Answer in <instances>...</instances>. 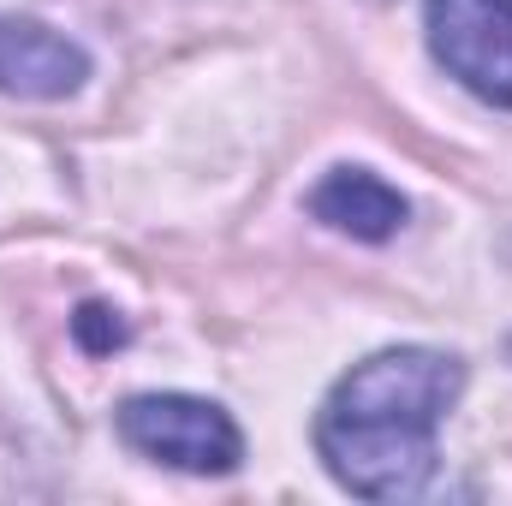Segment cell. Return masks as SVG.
Returning a JSON list of instances; mask_svg holds the SVG:
<instances>
[{
	"mask_svg": "<svg viewBox=\"0 0 512 506\" xmlns=\"http://www.w3.org/2000/svg\"><path fill=\"white\" fill-rule=\"evenodd\" d=\"M114 423H120V441L137 447L143 459L191 477H233L245 465L239 423L197 393H137L114 411Z\"/></svg>",
	"mask_w": 512,
	"mask_h": 506,
	"instance_id": "cell-2",
	"label": "cell"
},
{
	"mask_svg": "<svg viewBox=\"0 0 512 506\" xmlns=\"http://www.w3.org/2000/svg\"><path fill=\"white\" fill-rule=\"evenodd\" d=\"M90 78V54L36 24V18H6L0 12V96H24V102H66L78 96Z\"/></svg>",
	"mask_w": 512,
	"mask_h": 506,
	"instance_id": "cell-4",
	"label": "cell"
},
{
	"mask_svg": "<svg viewBox=\"0 0 512 506\" xmlns=\"http://www.w3.org/2000/svg\"><path fill=\"white\" fill-rule=\"evenodd\" d=\"M429 54L477 102L512 108V0H423Z\"/></svg>",
	"mask_w": 512,
	"mask_h": 506,
	"instance_id": "cell-3",
	"label": "cell"
},
{
	"mask_svg": "<svg viewBox=\"0 0 512 506\" xmlns=\"http://www.w3.org/2000/svg\"><path fill=\"white\" fill-rule=\"evenodd\" d=\"M310 215H316L322 227L346 233V239L382 245V239H393V233L405 227L411 203L387 185L382 173H370V167H334V173L310 191Z\"/></svg>",
	"mask_w": 512,
	"mask_h": 506,
	"instance_id": "cell-5",
	"label": "cell"
},
{
	"mask_svg": "<svg viewBox=\"0 0 512 506\" xmlns=\"http://www.w3.org/2000/svg\"><path fill=\"white\" fill-rule=\"evenodd\" d=\"M465 393V364L435 346H387L352 364L316 411V453L340 489L411 501L435 477V435Z\"/></svg>",
	"mask_w": 512,
	"mask_h": 506,
	"instance_id": "cell-1",
	"label": "cell"
},
{
	"mask_svg": "<svg viewBox=\"0 0 512 506\" xmlns=\"http://www.w3.org/2000/svg\"><path fill=\"white\" fill-rule=\"evenodd\" d=\"M72 340H78L90 358H108V352H120L131 340V328L120 322L114 304H96V298H90V304H78V316H72Z\"/></svg>",
	"mask_w": 512,
	"mask_h": 506,
	"instance_id": "cell-6",
	"label": "cell"
}]
</instances>
